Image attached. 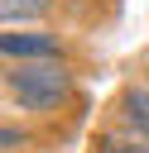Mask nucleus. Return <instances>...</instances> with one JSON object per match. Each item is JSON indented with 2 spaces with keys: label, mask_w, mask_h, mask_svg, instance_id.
<instances>
[{
  "label": "nucleus",
  "mask_w": 149,
  "mask_h": 153,
  "mask_svg": "<svg viewBox=\"0 0 149 153\" xmlns=\"http://www.w3.org/2000/svg\"><path fill=\"white\" fill-rule=\"evenodd\" d=\"M77 91V72L67 57H48V62H5V100L19 115L48 120L58 115Z\"/></svg>",
  "instance_id": "f257e3e1"
},
{
  "label": "nucleus",
  "mask_w": 149,
  "mask_h": 153,
  "mask_svg": "<svg viewBox=\"0 0 149 153\" xmlns=\"http://www.w3.org/2000/svg\"><path fill=\"white\" fill-rule=\"evenodd\" d=\"M0 57L5 62H48V57H67V38L48 24L38 29H5L0 33Z\"/></svg>",
  "instance_id": "f03ea898"
},
{
  "label": "nucleus",
  "mask_w": 149,
  "mask_h": 153,
  "mask_svg": "<svg viewBox=\"0 0 149 153\" xmlns=\"http://www.w3.org/2000/svg\"><path fill=\"white\" fill-rule=\"evenodd\" d=\"M115 124H125L130 134H139L149 143V81H125L115 96Z\"/></svg>",
  "instance_id": "7ed1b4c3"
},
{
  "label": "nucleus",
  "mask_w": 149,
  "mask_h": 153,
  "mask_svg": "<svg viewBox=\"0 0 149 153\" xmlns=\"http://www.w3.org/2000/svg\"><path fill=\"white\" fill-rule=\"evenodd\" d=\"M91 153H149V143L139 134H130L125 124H106L96 139H91Z\"/></svg>",
  "instance_id": "20e7f679"
},
{
  "label": "nucleus",
  "mask_w": 149,
  "mask_h": 153,
  "mask_svg": "<svg viewBox=\"0 0 149 153\" xmlns=\"http://www.w3.org/2000/svg\"><path fill=\"white\" fill-rule=\"evenodd\" d=\"M0 143H5V153H19V148H29V129H14V120H5V129H0Z\"/></svg>",
  "instance_id": "39448f33"
}]
</instances>
